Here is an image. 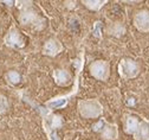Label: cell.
Here are the masks:
<instances>
[{"mask_svg": "<svg viewBox=\"0 0 149 140\" xmlns=\"http://www.w3.org/2000/svg\"><path fill=\"white\" fill-rule=\"evenodd\" d=\"M23 5H18L20 8L19 23L24 26H31L36 30H42L45 26V19L39 15L32 5V1H20Z\"/></svg>", "mask_w": 149, "mask_h": 140, "instance_id": "cell-1", "label": "cell"}, {"mask_svg": "<svg viewBox=\"0 0 149 140\" xmlns=\"http://www.w3.org/2000/svg\"><path fill=\"white\" fill-rule=\"evenodd\" d=\"M82 64H83V55H81L76 62H74V65H77V72H76V77H74V84H73V89L66 94V95H63V96H58V97H53L49 101L45 102V108L46 110L49 112H53L54 109H59V108H64L68 102H69V98L74 96L78 91V78H79V72H81V69H82Z\"/></svg>", "mask_w": 149, "mask_h": 140, "instance_id": "cell-2", "label": "cell"}, {"mask_svg": "<svg viewBox=\"0 0 149 140\" xmlns=\"http://www.w3.org/2000/svg\"><path fill=\"white\" fill-rule=\"evenodd\" d=\"M77 109L81 116L85 119H96L103 114V106L96 98H88V100H79Z\"/></svg>", "mask_w": 149, "mask_h": 140, "instance_id": "cell-3", "label": "cell"}, {"mask_svg": "<svg viewBox=\"0 0 149 140\" xmlns=\"http://www.w3.org/2000/svg\"><path fill=\"white\" fill-rule=\"evenodd\" d=\"M43 112V127L44 131L47 135L49 140H59L58 135H57V129L63 125V120L61 115L53 114L52 112L46 110V113L44 110Z\"/></svg>", "mask_w": 149, "mask_h": 140, "instance_id": "cell-4", "label": "cell"}, {"mask_svg": "<svg viewBox=\"0 0 149 140\" xmlns=\"http://www.w3.org/2000/svg\"><path fill=\"white\" fill-rule=\"evenodd\" d=\"M92 131L101 134L105 140H116L118 138V127L116 124H110L105 119H101L92 126Z\"/></svg>", "mask_w": 149, "mask_h": 140, "instance_id": "cell-5", "label": "cell"}, {"mask_svg": "<svg viewBox=\"0 0 149 140\" xmlns=\"http://www.w3.org/2000/svg\"><path fill=\"white\" fill-rule=\"evenodd\" d=\"M118 74L124 79H132L139 76L140 74V65L136 61L132 58H123L118 63Z\"/></svg>", "mask_w": 149, "mask_h": 140, "instance_id": "cell-6", "label": "cell"}, {"mask_svg": "<svg viewBox=\"0 0 149 140\" xmlns=\"http://www.w3.org/2000/svg\"><path fill=\"white\" fill-rule=\"evenodd\" d=\"M4 43L6 46L12 48V49H22L25 46L26 42H25V38L22 34V32L18 30L14 25H12L7 33L4 37Z\"/></svg>", "mask_w": 149, "mask_h": 140, "instance_id": "cell-7", "label": "cell"}, {"mask_svg": "<svg viewBox=\"0 0 149 140\" xmlns=\"http://www.w3.org/2000/svg\"><path fill=\"white\" fill-rule=\"evenodd\" d=\"M90 72L98 81H107L110 76V63L108 61H95L90 64Z\"/></svg>", "mask_w": 149, "mask_h": 140, "instance_id": "cell-8", "label": "cell"}, {"mask_svg": "<svg viewBox=\"0 0 149 140\" xmlns=\"http://www.w3.org/2000/svg\"><path fill=\"white\" fill-rule=\"evenodd\" d=\"M134 25L140 32H143V33L149 32V11L148 10H142L135 14Z\"/></svg>", "mask_w": 149, "mask_h": 140, "instance_id": "cell-9", "label": "cell"}, {"mask_svg": "<svg viewBox=\"0 0 149 140\" xmlns=\"http://www.w3.org/2000/svg\"><path fill=\"white\" fill-rule=\"evenodd\" d=\"M64 46L63 44L58 41L57 38H50L45 42L44 46H43V53L50 57H54L58 53H61L63 51Z\"/></svg>", "mask_w": 149, "mask_h": 140, "instance_id": "cell-10", "label": "cell"}, {"mask_svg": "<svg viewBox=\"0 0 149 140\" xmlns=\"http://www.w3.org/2000/svg\"><path fill=\"white\" fill-rule=\"evenodd\" d=\"M141 120L133 114H125L124 119H123V126H124V132L128 134L134 135V133L136 132L139 125H140Z\"/></svg>", "mask_w": 149, "mask_h": 140, "instance_id": "cell-11", "label": "cell"}, {"mask_svg": "<svg viewBox=\"0 0 149 140\" xmlns=\"http://www.w3.org/2000/svg\"><path fill=\"white\" fill-rule=\"evenodd\" d=\"M53 78L54 82L61 87H66L71 82V74L65 69H56L53 70Z\"/></svg>", "mask_w": 149, "mask_h": 140, "instance_id": "cell-12", "label": "cell"}, {"mask_svg": "<svg viewBox=\"0 0 149 140\" xmlns=\"http://www.w3.org/2000/svg\"><path fill=\"white\" fill-rule=\"evenodd\" d=\"M148 135H149V120L141 119L140 125L133 136L135 140H146Z\"/></svg>", "mask_w": 149, "mask_h": 140, "instance_id": "cell-13", "label": "cell"}, {"mask_svg": "<svg viewBox=\"0 0 149 140\" xmlns=\"http://www.w3.org/2000/svg\"><path fill=\"white\" fill-rule=\"evenodd\" d=\"M108 33L111 36H115V37H121L125 33V26L121 23H113L110 24L108 27Z\"/></svg>", "mask_w": 149, "mask_h": 140, "instance_id": "cell-14", "label": "cell"}, {"mask_svg": "<svg viewBox=\"0 0 149 140\" xmlns=\"http://www.w3.org/2000/svg\"><path fill=\"white\" fill-rule=\"evenodd\" d=\"M82 3H83V5H85V7H88L91 11H98L108 1L107 0H84Z\"/></svg>", "mask_w": 149, "mask_h": 140, "instance_id": "cell-15", "label": "cell"}, {"mask_svg": "<svg viewBox=\"0 0 149 140\" xmlns=\"http://www.w3.org/2000/svg\"><path fill=\"white\" fill-rule=\"evenodd\" d=\"M5 78H6L7 83L11 84V86H15V84H18V83L22 81V76H20V74H19V72H17V71H14V70H11V71L6 72Z\"/></svg>", "mask_w": 149, "mask_h": 140, "instance_id": "cell-16", "label": "cell"}, {"mask_svg": "<svg viewBox=\"0 0 149 140\" xmlns=\"http://www.w3.org/2000/svg\"><path fill=\"white\" fill-rule=\"evenodd\" d=\"M10 108V102L5 95L0 94V115L5 114Z\"/></svg>", "mask_w": 149, "mask_h": 140, "instance_id": "cell-17", "label": "cell"}, {"mask_svg": "<svg viewBox=\"0 0 149 140\" xmlns=\"http://www.w3.org/2000/svg\"><path fill=\"white\" fill-rule=\"evenodd\" d=\"M146 140H149V135H148V138H147V139H146Z\"/></svg>", "mask_w": 149, "mask_h": 140, "instance_id": "cell-18", "label": "cell"}]
</instances>
